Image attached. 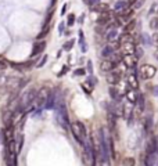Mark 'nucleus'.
<instances>
[{
    "label": "nucleus",
    "instance_id": "obj_21",
    "mask_svg": "<svg viewBox=\"0 0 158 166\" xmlns=\"http://www.w3.org/2000/svg\"><path fill=\"white\" fill-rule=\"evenodd\" d=\"M141 40H143V43L146 46H153V39H151V36H148L147 33H141Z\"/></svg>",
    "mask_w": 158,
    "mask_h": 166
},
{
    "label": "nucleus",
    "instance_id": "obj_28",
    "mask_svg": "<svg viewBox=\"0 0 158 166\" xmlns=\"http://www.w3.org/2000/svg\"><path fill=\"white\" fill-rule=\"evenodd\" d=\"M65 24L64 21L62 22H60V25H58V35H64V31H65Z\"/></svg>",
    "mask_w": 158,
    "mask_h": 166
},
{
    "label": "nucleus",
    "instance_id": "obj_33",
    "mask_svg": "<svg viewBox=\"0 0 158 166\" xmlns=\"http://www.w3.org/2000/svg\"><path fill=\"white\" fill-rule=\"evenodd\" d=\"M67 8H68V3H64L62 4V8H61V15H64L67 13Z\"/></svg>",
    "mask_w": 158,
    "mask_h": 166
},
{
    "label": "nucleus",
    "instance_id": "obj_39",
    "mask_svg": "<svg viewBox=\"0 0 158 166\" xmlns=\"http://www.w3.org/2000/svg\"><path fill=\"white\" fill-rule=\"evenodd\" d=\"M154 94H155V96H158V84L154 87Z\"/></svg>",
    "mask_w": 158,
    "mask_h": 166
},
{
    "label": "nucleus",
    "instance_id": "obj_43",
    "mask_svg": "<svg viewBox=\"0 0 158 166\" xmlns=\"http://www.w3.org/2000/svg\"><path fill=\"white\" fill-rule=\"evenodd\" d=\"M83 1H85V3H86V1H87V0H83Z\"/></svg>",
    "mask_w": 158,
    "mask_h": 166
},
{
    "label": "nucleus",
    "instance_id": "obj_14",
    "mask_svg": "<svg viewBox=\"0 0 158 166\" xmlns=\"http://www.w3.org/2000/svg\"><path fill=\"white\" fill-rule=\"evenodd\" d=\"M114 47L112 46H104L103 47V50H101V57H104V58H108V57H111L112 54H114Z\"/></svg>",
    "mask_w": 158,
    "mask_h": 166
},
{
    "label": "nucleus",
    "instance_id": "obj_37",
    "mask_svg": "<svg viewBox=\"0 0 158 166\" xmlns=\"http://www.w3.org/2000/svg\"><path fill=\"white\" fill-rule=\"evenodd\" d=\"M78 22H79V24H83V22H85V14H82L81 17H79Z\"/></svg>",
    "mask_w": 158,
    "mask_h": 166
},
{
    "label": "nucleus",
    "instance_id": "obj_19",
    "mask_svg": "<svg viewBox=\"0 0 158 166\" xmlns=\"http://www.w3.org/2000/svg\"><path fill=\"white\" fill-rule=\"evenodd\" d=\"M136 104H137V107H139V111L143 112L144 108H146V104H144V96H143V94H139V96H137Z\"/></svg>",
    "mask_w": 158,
    "mask_h": 166
},
{
    "label": "nucleus",
    "instance_id": "obj_9",
    "mask_svg": "<svg viewBox=\"0 0 158 166\" xmlns=\"http://www.w3.org/2000/svg\"><path fill=\"white\" fill-rule=\"evenodd\" d=\"M126 83L129 84V87L132 90H136L137 87H139V80H137V71L135 72L129 73V75L126 76Z\"/></svg>",
    "mask_w": 158,
    "mask_h": 166
},
{
    "label": "nucleus",
    "instance_id": "obj_27",
    "mask_svg": "<svg viewBox=\"0 0 158 166\" xmlns=\"http://www.w3.org/2000/svg\"><path fill=\"white\" fill-rule=\"evenodd\" d=\"M85 73H86V71H85L83 68H78V69L74 71V76H83Z\"/></svg>",
    "mask_w": 158,
    "mask_h": 166
},
{
    "label": "nucleus",
    "instance_id": "obj_8",
    "mask_svg": "<svg viewBox=\"0 0 158 166\" xmlns=\"http://www.w3.org/2000/svg\"><path fill=\"white\" fill-rule=\"evenodd\" d=\"M47 43L44 42V40H39V42H35L32 46V53H31V57H36V55L42 54L44 51V49H46Z\"/></svg>",
    "mask_w": 158,
    "mask_h": 166
},
{
    "label": "nucleus",
    "instance_id": "obj_5",
    "mask_svg": "<svg viewBox=\"0 0 158 166\" xmlns=\"http://www.w3.org/2000/svg\"><path fill=\"white\" fill-rule=\"evenodd\" d=\"M139 75H140L143 79L150 80L157 75V68L151 64H144V65H141L140 69H139Z\"/></svg>",
    "mask_w": 158,
    "mask_h": 166
},
{
    "label": "nucleus",
    "instance_id": "obj_15",
    "mask_svg": "<svg viewBox=\"0 0 158 166\" xmlns=\"http://www.w3.org/2000/svg\"><path fill=\"white\" fill-rule=\"evenodd\" d=\"M79 44H81V50L82 53H86L87 51V44L85 42V35H83L82 31H79Z\"/></svg>",
    "mask_w": 158,
    "mask_h": 166
},
{
    "label": "nucleus",
    "instance_id": "obj_29",
    "mask_svg": "<svg viewBox=\"0 0 158 166\" xmlns=\"http://www.w3.org/2000/svg\"><path fill=\"white\" fill-rule=\"evenodd\" d=\"M99 3H100V0H87V1H86V4L89 6L90 8H93L94 6H97Z\"/></svg>",
    "mask_w": 158,
    "mask_h": 166
},
{
    "label": "nucleus",
    "instance_id": "obj_30",
    "mask_svg": "<svg viewBox=\"0 0 158 166\" xmlns=\"http://www.w3.org/2000/svg\"><path fill=\"white\" fill-rule=\"evenodd\" d=\"M68 69H69L68 67H62V68H61V71H60V72L57 73V76H58V78H62V76H64L65 73L68 72Z\"/></svg>",
    "mask_w": 158,
    "mask_h": 166
},
{
    "label": "nucleus",
    "instance_id": "obj_23",
    "mask_svg": "<svg viewBox=\"0 0 158 166\" xmlns=\"http://www.w3.org/2000/svg\"><path fill=\"white\" fill-rule=\"evenodd\" d=\"M47 60H49V55L44 54L43 57L39 60V62L36 64V67H38V68H42V67H44V65H46V62H47Z\"/></svg>",
    "mask_w": 158,
    "mask_h": 166
},
{
    "label": "nucleus",
    "instance_id": "obj_32",
    "mask_svg": "<svg viewBox=\"0 0 158 166\" xmlns=\"http://www.w3.org/2000/svg\"><path fill=\"white\" fill-rule=\"evenodd\" d=\"M144 4V0H139V1H136V3H135V8H136V10H139V8H141V6H143Z\"/></svg>",
    "mask_w": 158,
    "mask_h": 166
},
{
    "label": "nucleus",
    "instance_id": "obj_40",
    "mask_svg": "<svg viewBox=\"0 0 158 166\" xmlns=\"http://www.w3.org/2000/svg\"><path fill=\"white\" fill-rule=\"evenodd\" d=\"M155 7H157V6H155V4H153V7H151V10H150V14H151V13H154Z\"/></svg>",
    "mask_w": 158,
    "mask_h": 166
},
{
    "label": "nucleus",
    "instance_id": "obj_17",
    "mask_svg": "<svg viewBox=\"0 0 158 166\" xmlns=\"http://www.w3.org/2000/svg\"><path fill=\"white\" fill-rule=\"evenodd\" d=\"M108 91H110V96H111L114 100H121V97H122L121 93H119V90L117 89V86H111Z\"/></svg>",
    "mask_w": 158,
    "mask_h": 166
},
{
    "label": "nucleus",
    "instance_id": "obj_34",
    "mask_svg": "<svg viewBox=\"0 0 158 166\" xmlns=\"http://www.w3.org/2000/svg\"><path fill=\"white\" fill-rule=\"evenodd\" d=\"M87 71H89V73H93V67H92V61H87Z\"/></svg>",
    "mask_w": 158,
    "mask_h": 166
},
{
    "label": "nucleus",
    "instance_id": "obj_18",
    "mask_svg": "<svg viewBox=\"0 0 158 166\" xmlns=\"http://www.w3.org/2000/svg\"><path fill=\"white\" fill-rule=\"evenodd\" d=\"M92 11H100V13H105L108 10V4L107 3H99L97 6H94L93 8H90Z\"/></svg>",
    "mask_w": 158,
    "mask_h": 166
},
{
    "label": "nucleus",
    "instance_id": "obj_31",
    "mask_svg": "<svg viewBox=\"0 0 158 166\" xmlns=\"http://www.w3.org/2000/svg\"><path fill=\"white\" fill-rule=\"evenodd\" d=\"M8 68V62L4 61V60H0V69H6Z\"/></svg>",
    "mask_w": 158,
    "mask_h": 166
},
{
    "label": "nucleus",
    "instance_id": "obj_36",
    "mask_svg": "<svg viewBox=\"0 0 158 166\" xmlns=\"http://www.w3.org/2000/svg\"><path fill=\"white\" fill-rule=\"evenodd\" d=\"M81 87H82V90L85 91V93H86L87 96H90V90H87V89H86V86H85V84H81Z\"/></svg>",
    "mask_w": 158,
    "mask_h": 166
},
{
    "label": "nucleus",
    "instance_id": "obj_11",
    "mask_svg": "<svg viewBox=\"0 0 158 166\" xmlns=\"http://www.w3.org/2000/svg\"><path fill=\"white\" fill-rule=\"evenodd\" d=\"M110 21H111V15L108 14L107 11H105V13H101V14L99 15V18H97V24H99V25H107Z\"/></svg>",
    "mask_w": 158,
    "mask_h": 166
},
{
    "label": "nucleus",
    "instance_id": "obj_26",
    "mask_svg": "<svg viewBox=\"0 0 158 166\" xmlns=\"http://www.w3.org/2000/svg\"><path fill=\"white\" fill-rule=\"evenodd\" d=\"M75 24V14H68V17H67V25L68 26H72Z\"/></svg>",
    "mask_w": 158,
    "mask_h": 166
},
{
    "label": "nucleus",
    "instance_id": "obj_1",
    "mask_svg": "<svg viewBox=\"0 0 158 166\" xmlns=\"http://www.w3.org/2000/svg\"><path fill=\"white\" fill-rule=\"evenodd\" d=\"M111 141H112V138L107 137L105 130L101 127V129L99 130V145H97V148H96V154H97V156H100V161L103 163H108L110 159L114 158L111 154V150H110Z\"/></svg>",
    "mask_w": 158,
    "mask_h": 166
},
{
    "label": "nucleus",
    "instance_id": "obj_7",
    "mask_svg": "<svg viewBox=\"0 0 158 166\" xmlns=\"http://www.w3.org/2000/svg\"><path fill=\"white\" fill-rule=\"evenodd\" d=\"M121 61H122V64L125 65L128 69H135V68H136L137 58L135 57L133 54H122V57H121Z\"/></svg>",
    "mask_w": 158,
    "mask_h": 166
},
{
    "label": "nucleus",
    "instance_id": "obj_3",
    "mask_svg": "<svg viewBox=\"0 0 158 166\" xmlns=\"http://www.w3.org/2000/svg\"><path fill=\"white\" fill-rule=\"evenodd\" d=\"M146 166H158V151H157V138H153L147 147L146 155Z\"/></svg>",
    "mask_w": 158,
    "mask_h": 166
},
{
    "label": "nucleus",
    "instance_id": "obj_13",
    "mask_svg": "<svg viewBox=\"0 0 158 166\" xmlns=\"http://www.w3.org/2000/svg\"><path fill=\"white\" fill-rule=\"evenodd\" d=\"M135 26H136V21H135V19H129V21L125 24V26H123V33L129 35L133 29H135Z\"/></svg>",
    "mask_w": 158,
    "mask_h": 166
},
{
    "label": "nucleus",
    "instance_id": "obj_6",
    "mask_svg": "<svg viewBox=\"0 0 158 166\" xmlns=\"http://www.w3.org/2000/svg\"><path fill=\"white\" fill-rule=\"evenodd\" d=\"M121 78H122V72L118 71V69H112L111 72H108V75L105 76L107 82L111 84V86H117L119 82H121Z\"/></svg>",
    "mask_w": 158,
    "mask_h": 166
},
{
    "label": "nucleus",
    "instance_id": "obj_35",
    "mask_svg": "<svg viewBox=\"0 0 158 166\" xmlns=\"http://www.w3.org/2000/svg\"><path fill=\"white\" fill-rule=\"evenodd\" d=\"M125 166H133V159H126L125 161Z\"/></svg>",
    "mask_w": 158,
    "mask_h": 166
},
{
    "label": "nucleus",
    "instance_id": "obj_41",
    "mask_svg": "<svg viewBox=\"0 0 158 166\" xmlns=\"http://www.w3.org/2000/svg\"><path fill=\"white\" fill-rule=\"evenodd\" d=\"M155 58H157V61H158V50H157V53H155Z\"/></svg>",
    "mask_w": 158,
    "mask_h": 166
},
{
    "label": "nucleus",
    "instance_id": "obj_25",
    "mask_svg": "<svg viewBox=\"0 0 158 166\" xmlns=\"http://www.w3.org/2000/svg\"><path fill=\"white\" fill-rule=\"evenodd\" d=\"M150 28L153 31H158V17H154V18L150 21Z\"/></svg>",
    "mask_w": 158,
    "mask_h": 166
},
{
    "label": "nucleus",
    "instance_id": "obj_10",
    "mask_svg": "<svg viewBox=\"0 0 158 166\" xmlns=\"http://www.w3.org/2000/svg\"><path fill=\"white\" fill-rule=\"evenodd\" d=\"M117 65H118V62L117 61H104V62H101L100 65V69L103 71V72H111L112 69L117 68Z\"/></svg>",
    "mask_w": 158,
    "mask_h": 166
},
{
    "label": "nucleus",
    "instance_id": "obj_12",
    "mask_svg": "<svg viewBox=\"0 0 158 166\" xmlns=\"http://www.w3.org/2000/svg\"><path fill=\"white\" fill-rule=\"evenodd\" d=\"M126 7H128V3H126L125 0H118V1H115V4H114V10L118 11V13L125 11Z\"/></svg>",
    "mask_w": 158,
    "mask_h": 166
},
{
    "label": "nucleus",
    "instance_id": "obj_22",
    "mask_svg": "<svg viewBox=\"0 0 158 166\" xmlns=\"http://www.w3.org/2000/svg\"><path fill=\"white\" fill-rule=\"evenodd\" d=\"M74 44H75V40L74 39H71V40H68L67 43H64V46H62V50H65V51H69L74 47Z\"/></svg>",
    "mask_w": 158,
    "mask_h": 166
},
{
    "label": "nucleus",
    "instance_id": "obj_4",
    "mask_svg": "<svg viewBox=\"0 0 158 166\" xmlns=\"http://www.w3.org/2000/svg\"><path fill=\"white\" fill-rule=\"evenodd\" d=\"M50 90L49 87H42L40 90H38V96H36V101H35V107L38 109H43L44 108V104L47 101V97L50 94Z\"/></svg>",
    "mask_w": 158,
    "mask_h": 166
},
{
    "label": "nucleus",
    "instance_id": "obj_42",
    "mask_svg": "<svg viewBox=\"0 0 158 166\" xmlns=\"http://www.w3.org/2000/svg\"><path fill=\"white\" fill-rule=\"evenodd\" d=\"M0 143H2V133H0Z\"/></svg>",
    "mask_w": 158,
    "mask_h": 166
},
{
    "label": "nucleus",
    "instance_id": "obj_2",
    "mask_svg": "<svg viewBox=\"0 0 158 166\" xmlns=\"http://www.w3.org/2000/svg\"><path fill=\"white\" fill-rule=\"evenodd\" d=\"M71 132H72V136L76 140L78 144H81L82 147H85L89 140V136H87V130H86V126L83 125L81 120H75V122L71 123Z\"/></svg>",
    "mask_w": 158,
    "mask_h": 166
},
{
    "label": "nucleus",
    "instance_id": "obj_38",
    "mask_svg": "<svg viewBox=\"0 0 158 166\" xmlns=\"http://www.w3.org/2000/svg\"><path fill=\"white\" fill-rule=\"evenodd\" d=\"M151 39H153V40H154V42H155V43L158 44V32H155V33H154V36L151 37Z\"/></svg>",
    "mask_w": 158,
    "mask_h": 166
},
{
    "label": "nucleus",
    "instance_id": "obj_16",
    "mask_svg": "<svg viewBox=\"0 0 158 166\" xmlns=\"http://www.w3.org/2000/svg\"><path fill=\"white\" fill-rule=\"evenodd\" d=\"M137 96H139V94H137L135 90H129L128 93H126L128 101H129L130 104H136V101H137Z\"/></svg>",
    "mask_w": 158,
    "mask_h": 166
},
{
    "label": "nucleus",
    "instance_id": "obj_20",
    "mask_svg": "<svg viewBox=\"0 0 158 166\" xmlns=\"http://www.w3.org/2000/svg\"><path fill=\"white\" fill-rule=\"evenodd\" d=\"M118 37V31L117 29H111V31H108V33H107V40L108 42H114L115 39Z\"/></svg>",
    "mask_w": 158,
    "mask_h": 166
},
{
    "label": "nucleus",
    "instance_id": "obj_24",
    "mask_svg": "<svg viewBox=\"0 0 158 166\" xmlns=\"http://www.w3.org/2000/svg\"><path fill=\"white\" fill-rule=\"evenodd\" d=\"M133 55H135V57L137 58V60H139V58H141L143 57V49H141V47H135V53H133Z\"/></svg>",
    "mask_w": 158,
    "mask_h": 166
}]
</instances>
